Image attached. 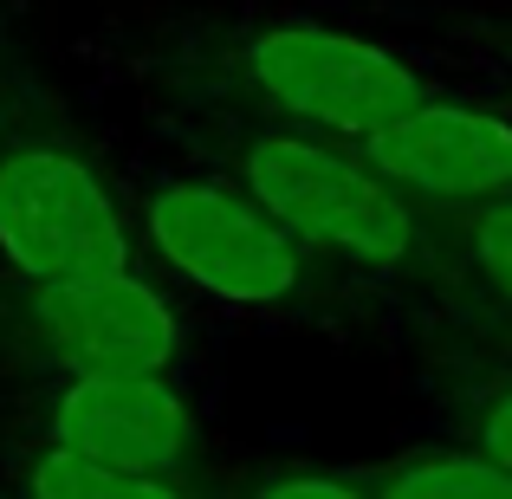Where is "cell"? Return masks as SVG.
Instances as JSON below:
<instances>
[{"label": "cell", "mask_w": 512, "mask_h": 499, "mask_svg": "<svg viewBox=\"0 0 512 499\" xmlns=\"http://www.w3.org/2000/svg\"><path fill=\"white\" fill-rule=\"evenodd\" d=\"M240 72L279 117H299L305 130L350 143V150H363L370 137H383L389 124L428 104L422 78L389 46L312 20H279L247 33Z\"/></svg>", "instance_id": "obj_1"}, {"label": "cell", "mask_w": 512, "mask_h": 499, "mask_svg": "<svg viewBox=\"0 0 512 499\" xmlns=\"http://www.w3.org/2000/svg\"><path fill=\"white\" fill-rule=\"evenodd\" d=\"M376 499H512V474L487 454H428L376 487Z\"/></svg>", "instance_id": "obj_9"}, {"label": "cell", "mask_w": 512, "mask_h": 499, "mask_svg": "<svg viewBox=\"0 0 512 499\" xmlns=\"http://www.w3.org/2000/svg\"><path fill=\"white\" fill-rule=\"evenodd\" d=\"M33 499H182V487L156 480V474H124V467H98L85 454L46 448L33 461Z\"/></svg>", "instance_id": "obj_8"}, {"label": "cell", "mask_w": 512, "mask_h": 499, "mask_svg": "<svg viewBox=\"0 0 512 499\" xmlns=\"http://www.w3.org/2000/svg\"><path fill=\"white\" fill-rule=\"evenodd\" d=\"M253 499H370V493H357L350 480H325V474H279Z\"/></svg>", "instance_id": "obj_11"}, {"label": "cell", "mask_w": 512, "mask_h": 499, "mask_svg": "<svg viewBox=\"0 0 512 499\" xmlns=\"http://www.w3.org/2000/svg\"><path fill=\"white\" fill-rule=\"evenodd\" d=\"M0 260L26 286L130 273V234L111 188L52 143L0 156Z\"/></svg>", "instance_id": "obj_3"}, {"label": "cell", "mask_w": 512, "mask_h": 499, "mask_svg": "<svg viewBox=\"0 0 512 499\" xmlns=\"http://www.w3.org/2000/svg\"><path fill=\"white\" fill-rule=\"evenodd\" d=\"M33 331L78 376H163L182 344L169 299L137 273L33 286Z\"/></svg>", "instance_id": "obj_6"}, {"label": "cell", "mask_w": 512, "mask_h": 499, "mask_svg": "<svg viewBox=\"0 0 512 499\" xmlns=\"http://www.w3.org/2000/svg\"><path fill=\"white\" fill-rule=\"evenodd\" d=\"M150 247L188 286L234 305H273L299 286V240L247 195L221 182H163L143 208Z\"/></svg>", "instance_id": "obj_4"}, {"label": "cell", "mask_w": 512, "mask_h": 499, "mask_svg": "<svg viewBox=\"0 0 512 499\" xmlns=\"http://www.w3.org/2000/svg\"><path fill=\"white\" fill-rule=\"evenodd\" d=\"M474 266L487 273V286L500 292L506 312H512V195L487 201L474 214Z\"/></svg>", "instance_id": "obj_10"}, {"label": "cell", "mask_w": 512, "mask_h": 499, "mask_svg": "<svg viewBox=\"0 0 512 499\" xmlns=\"http://www.w3.org/2000/svg\"><path fill=\"white\" fill-rule=\"evenodd\" d=\"M247 195L299 247L344 253L357 266H396L415 240L409 195L370 169V156L305 130H266L247 143Z\"/></svg>", "instance_id": "obj_2"}, {"label": "cell", "mask_w": 512, "mask_h": 499, "mask_svg": "<svg viewBox=\"0 0 512 499\" xmlns=\"http://www.w3.org/2000/svg\"><path fill=\"white\" fill-rule=\"evenodd\" d=\"M363 156L402 195L480 201V208L512 195V124L474 104H422L363 143Z\"/></svg>", "instance_id": "obj_7"}, {"label": "cell", "mask_w": 512, "mask_h": 499, "mask_svg": "<svg viewBox=\"0 0 512 499\" xmlns=\"http://www.w3.org/2000/svg\"><path fill=\"white\" fill-rule=\"evenodd\" d=\"M480 454L512 474V389H500L487 402V415H480Z\"/></svg>", "instance_id": "obj_12"}, {"label": "cell", "mask_w": 512, "mask_h": 499, "mask_svg": "<svg viewBox=\"0 0 512 499\" xmlns=\"http://www.w3.org/2000/svg\"><path fill=\"white\" fill-rule=\"evenodd\" d=\"M52 448L175 480L201 448V422L169 376H72L52 402Z\"/></svg>", "instance_id": "obj_5"}]
</instances>
